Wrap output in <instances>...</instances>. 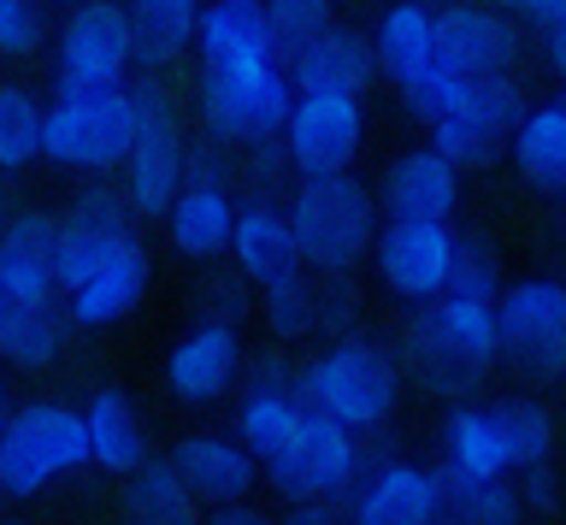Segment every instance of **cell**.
<instances>
[{
	"label": "cell",
	"mask_w": 566,
	"mask_h": 525,
	"mask_svg": "<svg viewBox=\"0 0 566 525\" xmlns=\"http://www.w3.org/2000/svg\"><path fill=\"white\" fill-rule=\"evenodd\" d=\"M166 242L184 260H219L230 254V231H237V196L224 178H189L166 207Z\"/></svg>",
	"instance_id": "d6986e66"
},
{
	"label": "cell",
	"mask_w": 566,
	"mask_h": 525,
	"mask_svg": "<svg viewBox=\"0 0 566 525\" xmlns=\"http://www.w3.org/2000/svg\"><path fill=\"white\" fill-rule=\"evenodd\" d=\"M283 525H343V514H336V496L331 502H295V514Z\"/></svg>",
	"instance_id": "60d3db41"
},
{
	"label": "cell",
	"mask_w": 566,
	"mask_h": 525,
	"mask_svg": "<svg viewBox=\"0 0 566 525\" xmlns=\"http://www.w3.org/2000/svg\"><path fill=\"white\" fill-rule=\"evenodd\" d=\"M48 48V0H0V60H35Z\"/></svg>",
	"instance_id": "8d00e7d4"
},
{
	"label": "cell",
	"mask_w": 566,
	"mask_h": 525,
	"mask_svg": "<svg viewBox=\"0 0 566 525\" xmlns=\"http://www.w3.org/2000/svg\"><path fill=\"white\" fill-rule=\"evenodd\" d=\"M195 107H201L207 136L224 148L277 143L283 118L295 107L290 65H277V60H265V65H201Z\"/></svg>",
	"instance_id": "8992f818"
},
{
	"label": "cell",
	"mask_w": 566,
	"mask_h": 525,
	"mask_svg": "<svg viewBox=\"0 0 566 525\" xmlns=\"http://www.w3.org/2000/svg\"><path fill=\"white\" fill-rule=\"evenodd\" d=\"M407 360L413 372L442 396L472 390L478 378L502 360V330H495V302H472V295H437L419 302L413 325H407Z\"/></svg>",
	"instance_id": "3957f363"
},
{
	"label": "cell",
	"mask_w": 566,
	"mask_h": 525,
	"mask_svg": "<svg viewBox=\"0 0 566 525\" xmlns=\"http://www.w3.org/2000/svg\"><path fill=\"white\" fill-rule=\"evenodd\" d=\"M378 207H384V219H454V207H460V166L442 160L431 143L407 148L384 171Z\"/></svg>",
	"instance_id": "ac0fdd59"
},
{
	"label": "cell",
	"mask_w": 566,
	"mask_h": 525,
	"mask_svg": "<svg viewBox=\"0 0 566 525\" xmlns=\"http://www.w3.org/2000/svg\"><path fill=\"white\" fill-rule=\"evenodd\" d=\"M136 101V143L124 154V201L136 219H166V207L177 201V189L189 183V143H184V118H177L171 90L154 72L130 77Z\"/></svg>",
	"instance_id": "5b68a950"
},
{
	"label": "cell",
	"mask_w": 566,
	"mask_h": 525,
	"mask_svg": "<svg viewBox=\"0 0 566 525\" xmlns=\"http://www.w3.org/2000/svg\"><path fill=\"white\" fill-rule=\"evenodd\" d=\"M502 360L531 378H566V284L560 277H520L495 295Z\"/></svg>",
	"instance_id": "30bf717a"
},
{
	"label": "cell",
	"mask_w": 566,
	"mask_h": 525,
	"mask_svg": "<svg viewBox=\"0 0 566 525\" xmlns=\"http://www.w3.org/2000/svg\"><path fill=\"white\" fill-rule=\"evenodd\" d=\"M442 479H507L513 472V454H507V437H502V419L495 408H472V401H460L449 413V426H442Z\"/></svg>",
	"instance_id": "cb8c5ba5"
},
{
	"label": "cell",
	"mask_w": 566,
	"mask_h": 525,
	"mask_svg": "<svg viewBox=\"0 0 566 525\" xmlns=\"http://www.w3.org/2000/svg\"><path fill=\"white\" fill-rule=\"evenodd\" d=\"M12 213H18V201H12V196H7V189H0V224H7V219H12Z\"/></svg>",
	"instance_id": "f6af8a7d"
},
{
	"label": "cell",
	"mask_w": 566,
	"mask_h": 525,
	"mask_svg": "<svg viewBox=\"0 0 566 525\" xmlns=\"http://www.w3.org/2000/svg\"><path fill=\"white\" fill-rule=\"evenodd\" d=\"M513 19H525V24H537V30H560L566 24V0H513Z\"/></svg>",
	"instance_id": "ab89813d"
},
{
	"label": "cell",
	"mask_w": 566,
	"mask_h": 525,
	"mask_svg": "<svg viewBox=\"0 0 566 525\" xmlns=\"http://www.w3.org/2000/svg\"><path fill=\"white\" fill-rule=\"evenodd\" d=\"M513 166H520L525 183L537 189H566V107L560 101H543V107H525L520 130H513Z\"/></svg>",
	"instance_id": "f546056e"
},
{
	"label": "cell",
	"mask_w": 566,
	"mask_h": 525,
	"mask_svg": "<svg viewBox=\"0 0 566 525\" xmlns=\"http://www.w3.org/2000/svg\"><path fill=\"white\" fill-rule=\"evenodd\" d=\"M177 472L189 479V490L201 502H242L260 479V461L248 454L242 437H219V431H195L171 449Z\"/></svg>",
	"instance_id": "7402d4cb"
},
{
	"label": "cell",
	"mask_w": 566,
	"mask_h": 525,
	"mask_svg": "<svg viewBox=\"0 0 566 525\" xmlns=\"http://www.w3.org/2000/svg\"><path fill=\"white\" fill-rule=\"evenodd\" d=\"M212 525H265V514H254L248 502H219V514H212Z\"/></svg>",
	"instance_id": "7bdbcfd3"
},
{
	"label": "cell",
	"mask_w": 566,
	"mask_h": 525,
	"mask_svg": "<svg viewBox=\"0 0 566 525\" xmlns=\"http://www.w3.org/2000/svg\"><path fill=\"white\" fill-rule=\"evenodd\" d=\"M354 437L360 431H348V426H336V419L307 408L295 437L260 466L290 502H331L360 479V443H354Z\"/></svg>",
	"instance_id": "7c38bea8"
},
{
	"label": "cell",
	"mask_w": 566,
	"mask_h": 525,
	"mask_svg": "<svg viewBox=\"0 0 566 525\" xmlns=\"http://www.w3.org/2000/svg\"><path fill=\"white\" fill-rule=\"evenodd\" d=\"M437 525H460V519H454V514H449V507H442V519H437Z\"/></svg>",
	"instance_id": "bcb514c9"
},
{
	"label": "cell",
	"mask_w": 566,
	"mask_h": 525,
	"mask_svg": "<svg viewBox=\"0 0 566 525\" xmlns=\"http://www.w3.org/2000/svg\"><path fill=\"white\" fill-rule=\"evenodd\" d=\"M437 60L467 83L513 72V60H520L513 12L484 7V0H449V7H437Z\"/></svg>",
	"instance_id": "9a60e30c"
},
{
	"label": "cell",
	"mask_w": 566,
	"mask_h": 525,
	"mask_svg": "<svg viewBox=\"0 0 566 525\" xmlns=\"http://www.w3.org/2000/svg\"><path fill=\"white\" fill-rule=\"evenodd\" d=\"M543 65L555 72V83L566 90V24L560 30H543Z\"/></svg>",
	"instance_id": "b9f144b4"
},
{
	"label": "cell",
	"mask_w": 566,
	"mask_h": 525,
	"mask_svg": "<svg viewBox=\"0 0 566 525\" xmlns=\"http://www.w3.org/2000/svg\"><path fill=\"white\" fill-rule=\"evenodd\" d=\"M495 7H502V12H507V7H513V0H495Z\"/></svg>",
	"instance_id": "7dc6e473"
},
{
	"label": "cell",
	"mask_w": 566,
	"mask_h": 525,
	"mask_svg": "<svg viewBox=\"0 0 566 525\" xmlns=\"http://www.w3.org/2000/svg\"><path fill=\"white\" fill-rule=\"evenodd\" d=\"M555 101H560V107H566V90H560V95H555Z\"/></svg>",
	"instance_id": "c3c4849f"
},
{
	"label": "cell",
	"mask_w": 566,
	"mask_h": 525,
	"mask_svg": "<svg viewBox=\"0 0 566 525\" xmlns=\"http://www.w3.org/2000/svg\"><path fill=\"white\" fill-rule=\"evenodd\" d=\"M65 302H7L0 307V360L42 372L65 348Z\"/></svg>",
	"instance_id": "4316f807"
},
{
	"label": "cell",
	"mask_w": 566,
	"mask_h": 525,
	"mask_svg": "<svg viewBox=\"0 0 566 525\" xmlns=\"http://www.w3.org/2000/svg\"><path fill=\"white\" fill-rule=\"evenodd\" d=\"M495 419H502L513 472H520V466H537V461H555V413H548L543 401L507 396V401H495Z\"/></svg>",
	"instance_id": "d6a6232c"
},
{
	"label": "cell",
	"mask_w": 566,
	"mask_h": 525,
	"mask_svg": "<svg viewBox=\"0 0 566 525\" xmlns=\"http://www.w3.org/2000/svg\"><path fill=\"white\" fill-rule=\"evenodd\" d=\"M525 107H531L525 83L513 72H495V77L460 83L449 113H442L437 125H424V130H431V148L442 154V160H454L460 171H478V166H490L495 154H507Z\"/></svg>",
	"instance_id": "9c48e42d"
},
{
	"label": "cell",
	"mask_w": 566,
	"mask_h": 525,
	"mask_svg": "<svg viewBox=\"0 0 566 525\" xmlns=\"http://www.w3.org/2000/svg\"><path fill=\"white\" fill-rule=\"evenodd\" d=\"M83 426H88V461H95L101 472L130 479V472L148 461V426H142L136 401L124 390H95L88 396Z\"/></svg>",
	"instance_id": "484cf974"
},
{
	"label": "cell",
	"mask_w": 566,
	"mask_h": 525,
	"mask_svg": "<svg viewBox=\"0 0 566 525\" xmlns=\"http://www.w3.org/2000/svg\"><path fill=\"white\" fill-rule=\"evenodd\" d=\"M12 419V390H7V360H0V431H7Z\"/></svg>",
	"instance_id": "ee69618b"
},
{
	"label": "cell",
	"mask_w": 566,
	"mask_h": 525,
	"mask_svg": "<svg viewBox=\"0 0 566 525\" xmlns=\"http://www.w3.org/2000/svg\"><path fill=\"white\" fill-rule=\"evenodd\" d=\"M136 24V65L142 72H159V65H177L195 48V24H201L207 0H124Z\"/></svg>",
	"instance_id": "83f0119b"
},
{
	"label": "cell",
	"mask_w": 566,
	"mask_h": 525,
	"mask_svg": "<svg viewBox=\"0 0 566 525\" xmlns=\"http://www.w3.org/2000/svg\"><path fill=\"white\" fill-rule=\"evenodd\" d=\"M136 143V101L124 90H60L48 101L42 160L77 178H106Z\"/></svg>",
	"instance_id": "277c9868"
},
{
	"label": "cell",
	"mask_w": 566,
	"mask_h": 525,
	"mask_svg": "<svg viewBox=\"0 0 566 525\" xmlns=\"http://www.w3.org/2000/svg\"><path fill=\"white\" fill-rule=\"evenodd\" d=\"M301 419H307V401H301L295 384H248V396L237 408V437L248 443L254 461H272V454L295 437Z\"/></svg>",
	"instance_id": "4dcf8cb0"
},
{
	"label": "cell",
	"mask_w": 566,
	"mask_h": 525,
	"mask_svg": "<svg viewBox=\"0 0 566 525\" xmlns=\"http://www.w3.org/2000/svg\"><path fill=\"white\" fill-rule=\"evenodd\" d=\"M260 313H265V325L277 330L283 343H295V337H307V330L318 325V290L307 284V272H283L272 277V284H260Z\"/></svg>",
	"instance_id": "e575fe53"
},
{
	"label": "cell",
	"mask_w": 566,
	"mask_h": 525,
	"mask_svg": "<svg viewBox=\"0 0 566 525\" xmlns=\"http://www.w3.org/2000/svg\"><path fill=\"white\" fill-rule=\"evenodd\" d=\"M42 130H48V101L30 83L7 77L0 83V178H18L42 160Z\"/></svg>",
	"instance_id": "1f68e13d"
},
{
	"label": "cell",
	"mask_w": 566,
	"mask_h": 525,
	"mask_svg": "<svg viewBox=\"0 0 566 525\" xmlns=\"http://www.w3.org/2000/svg\"><path fill=\"white\" fill-rule=\"evenodd\" d=\"M520 502H525V514H560V472L555 461H537V466H520Z\"/></svg>",
	"instance_id": "f35d334b"
},
{
	"label": "cell",
	"mask_w": 566,
	"mask_h": 525,
	"mask_svg": "<svg viewBox=\"0 0 566 525\" xmlns=\"http://www.w3.org/2000/svg\"><path fill=\"white\" fill-rule=\"evenodd\" d=\"M230 254H237V272L248 284H272V277L301 266L295 231H290V207L277 201H248L237 207V231H230Z\"/></svg>",
	"instance_id": "603a6c76"
},
{
	"label": "cell",
	"mask_w": 566,
	"mask_h": 525,
	"mask_svg": "<svg viewBox=\"0 0 566 525\" xmlns=\"http://www.w3.org/2000/svg\"><path fill=\"white\" fill-rule=\"evenodd\" d=\"M77 466H88L83 408H65V401L12 408L7 431H0V496H42L48 484L71 479Z\"/></svg>",
	"instance_id": "52a82bcc"
},
{
	"label": "cell",
	"mask_w": 566,
	"mask_h": 525,
	"mask_svg": "<svg viewBox=\"0 0 566 525\" xmlns=\"http://www.w3.org/2000/svg\"><path fill=\"white\" fill-rule=\"evenodd\" d=\"M295 390L313 413L348 431H378L401 401V360L378 337H336L295 372Z\"/></svg>",
	"instance_id": "6da1fadb"
},
{
	"label": "cell",
	"mask_w": 566,
	"mask_h": 525,
	"mask_svg": "<svg viewBox=\"0 0 566 525\" xmlns=\"http://www.w3.org/2000/svg\"><path fill=\"white\" fill-rule=\"evenodd\" d=\"M442 490H449V514L460 525H520L525 519V502H520V484L513 479H442Z\"/></svg>",
	"instance_id": "836d02e7"
},
{
	"label": "cell",
	"mask_w": 566,
	"mask_h": 525,
	"mask_svg": "<svg viewBox=\"0 0 566 525\" xmlns=\"http://www.w3.org/2000/svg\"><path fill=\"white\" fill-rule=\"evenodd\" d=\"M124 514L130 525H201V496L177 472V461H142L124 484Z\"/></svg>",
	"instance_id": "f1b7e54d"
},
{
	"label": "cell",
	"mask_w": 566,
	"mask_h": 525,
	"mask_svg": "<svg viewBox=\"0 0 566 525\" xmlns=\"http://www.w3.org/2000/svg\"><path fill=\"white\" fill-rule=\"evenodd\" d=\"M366 143V107L360 95H301L283 118V160H290L295 178H336V171H354Z\"/></svg>",
	"instance_id": "8fae6325"
},
{
	"label": "cell",
	"mask_w": 566,
	"mask_h": 525,
	"mask_svg": "<svg viewBox=\"0 0 566 525\" xmlns=\"http://www.w3.org/2000/svg\"><path fill=\"white\" fill-rule=\"evenodd\" d=\"M148 284H154V254L130 224V231H118L106 242L95 272H88L77 290H65V319L77 330H106V325L130 319V313L148 302Z\"/></svg>",
	"instance_id": "5bb4252c"
},
{
	"label": "cell",
	"mask_w": 566,
	"mask_h": 525,
	"mask_svg": "<svg viewBox=\"0 0 566 525\" xmlns=\"http://www.w3.org/2000/svg\"><path fill=\"white\" fill-rule=\"evenodd\" d=\"M265 24H272L277 60L290 65L301 48H313L336 24V0H265Z\"/></svg>",
	"instance_id": "d590c367"
},
{
	"label": "cell",
	"mask_w": 566,
	"mask_h": 525,
	"mask_svg": "<svg viewBox=\"0 0 566 525\" xmlns=\"http://www.w3.org/2000/svg\"><path fill=\"white\" fill-rule=\"evenodd\" d=\"M290 231H295L301 266L325 277H348L378 242V196L354 171L301 178L290 196Z\"/></svg>",
	"instance_id": "7a4b0ae2"
},
{
	"label": "cell",
	"mask_w": 566,
	"mask_h": 525,
	"mask_svg": "<svg viewBox=\"0 0 566 525\" xmlns=\"http://www.w3.org/2000/svg\"><path fill=\"white\" fill-rule=\"evenodd\" d=\"M195 54H201V65H265V60H277L272 24H265V0H207L201 24H195Z\"/></svg>",
	"instance_id": "ffe728a7"
},
{
	"label": "cell",
	"mask_w": 566,
	"mask_h": 525,
	"mask_svg": "<svg viewBox=\"0 0 566 525\" xmlns=\"http://www.w3.org/2000/svg\"><path fill=\"white\" fill-rule=\"evenodd\" d=\"M454 249H460V237L449 219H389L378 242H371V260H378L384 290L419 307L449 290Z\"/></svg>",
	"instance_id": "4fadbf2b"
},
{
	"label": "cell",
	"mask_w": 566,
	"mask_h": 525,
	"mask_svg": "<svg viewBox=\"0 0 566 525\" xmlns=\"http://www.w3.org/2000/svg\"><path fill=\"white\" fill-rule=\"evenodd\" d=\"M237 378H242V325H230V319L189 325L166 355V390L177 401H189V408L219 401Z\"/></svg>",
	"instance_id": "2e32d148"
},
{
	"label": "cell",
	"mask_w": 566,
	"mask_h": 525,
	"mask_svg": "<svg viewBox=\"0 0 566 525\" xmlns=\"http://www.w3.org/2000/svg\"><path fill=\"white\" fill-rule=\"evenodd\" d=\"M371 77H378V54H371V36L348 24H331L313 48H301L290 60V83L301 95L325 90V95H366Z\"/></svg>",
	"instance_id": "44dd1931"
},
{
	"label": "cell",
	"mask_w": 566,
	"mask_h": 525,
	"mask_svg": "<svg viewBox=\"0 0 566 525\" xmlns=\"http://www.w3.org/2000/svg\"><path fill=\"white\" fill-rule=\"evenodd\" d=\"M136 77V24L124 0H71L53 36L60 90H124Z\"/></svg>",
	"instance_id": "ba28073f"
},
{
	"label": "cell",
	"mask_w": 566,
	"mask_h": 525,
	"mask_svg": "<svg viewBox=\"0 0 566 525\" xmlns=\"http://www.w3.org/2000/svg\"><path fill=\"white\" fill-rule=\"evenodd\" d=\"M560 196H566V189H560Z\"/></svg>",
	"instance_id": "681fc988"
},
{
	"label": "cell",
	"mask_w": 566,
	"mask_h": 525,
	"mask_svg": "<svg viewBox=\"0 0 566 525\" xmlns=\"http://www.w3.org/2000/svg\"><path fill=\"white\" fill-rule=\"evenodd\" d=\"M371 54H378V77L413 83L424 65H437V7L424 0H389L378 30H371Z\"/></svg>",
	"instance_id": "d4e9b609"
},
{
	"label": "cell",
	"mask_w": 566,
	"mask_h": 525,
	"mask_svg": "<svg viewBox=\"0 0 566 525\" xmlns=\"http://www.w3.org/2000/svg\"><path fill=\"white\" fill-rule=\"evenodd\" d=\"M449 507L442 472L413 461H384L371 466L354 490V525H437Z\"/></svg>",
	"instance_id": "e0dca14e"
},
{
	"label": "cell",
	"mask_w": 566,
	"mask_h": 525,
	"mask_svg": "<svg viewBox=\"0 0 566 525\" xmlns=\"http://www.w3.org/2000/svg\"><path fill=\"white\" fill-rule=\"evenodd\" d=\"M442 295H472V302H495V295H502V272H495V254H490L478 237H460L454 272H449V290H442Z\"/></svg>",
	"instance_id": "74e56055"
}]
</instances>
